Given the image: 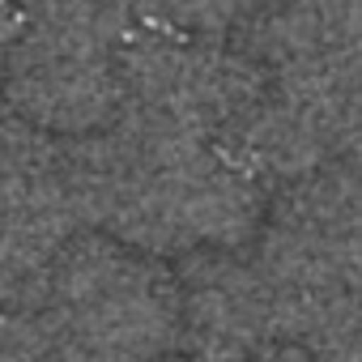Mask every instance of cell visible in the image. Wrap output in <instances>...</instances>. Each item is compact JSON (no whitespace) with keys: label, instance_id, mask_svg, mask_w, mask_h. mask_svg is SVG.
<instances>
[{"label":"cell","instance_id":"obj_1","mask_svg":"<svg viewBox=\"0 0 362 362\" xmlns=\"http://www.w3.org/2000/svg\"><path fill=\"white\" fill-rule=\"evenodd\" d=\"M52 311L107 362H158L184 337L179 281L111 235L69 239L47 281Z\"/></svg>","mask_w":362,"mask_h":362},{"label":"cell","instance_id":"obj_2","mask_svg":"<svg viewBox=\"0 0 362 362\" xmlns=\"http://www.w3.org/2000/svg\"><path fill=\"white\" fill-rule=\"evenodd\" d=\"M119 39L26 22L0 73L5 94L47 136H90L124 107Z\"/></svg>","mask_w":362,"mask_h":362},{"label":"cell","instance_id":"obj_3","mask_svg":"<svg viewBox=\"0 0 362 362\" xmlns=\"http://www.w3.org/2000/svg\"><path fill=\"white\" fill-rule=\"evenodd\" d=\"M179 303H184V337L205 358L247 362L252 354L281 345L273 290L260 264H239L222 252L197 256L179 281Z\"/></svg>","mask_w":362,"mask_h":362},{"label":"cell","instance_id":"obj_4","mask_svg":"<svg viewBox=\"0 0 362 362\" xmlns=\"http://www.w3.org/2000/svg\"><path fill=\"white\" fill-rule=\"evenodd\" d=\"M77 214L56 175L22 188H0V303L39 307L47 303V281L60 247L73 239Z\"/></svg>","mask_w":362,"mask_h":362},{"label":"cell","instance_id":"obj_5","mask_svg":"<svg viewBox=\"0 0 362 362\" xmlns=\"http://www.w3.org/2000/svg\"><path fill=\"white\" fill-rule=\"evenodd\" d=\"M0 362H107L52 307L0 320Z\"/></svg>","mask_w":362,"mask_h":362},{"label":"cell","instance_id":"obj_6","mask_svg":"<svg viewBox=\"0 0 362 362\" xmlns=\"http://www.w3.org/2000/svg\"><path fill=\"white\" fill-rule=\"evenodd\" d=\"M60 145L47 141L43 128H35L5 94H0V188H22L56 175Z\"/></svg>","mask_w":362,"mask_h":362},{"label":"cell","instance_id":"obj_7","mask_svg":"<svg viewBox=\"0 0 362 362\" xmlns=\"http://www.w3.org/2000/svg\"><path fill=\"white\" fill-rule=\"evenodd\" d=\"M18 5L35 26H60L103 39H124L136 22L132 0H18Z\"/></svg>","mask_w":362,"mask_h":362},{"label":"cell","instance_id":"obj_8","mask_svg":"<svg viewBox=\"0 0 362 362\" xmlns=\"http://www.w3.org/2000/svg\"><path fill=\"white\" fill-rule=\"evenodd\" d=\"M260 0H132L136 22H162V26H184V30H239Z\"/></svg>","mask_w":362,"mask_h":362},{"label":"cell","instance_id":"obj_9","mask_svg":"<svg viewBox=\"0 0 362 362\" xmlns=\"http://www.w3.org/2000/svg\"><path fill=\"white\" fill-rule=\"evenodd\" d=\"M311 349L315 362H362V294L345 303V311L328 324V332Z\"/></svg>","mask_w":362,"mask_h":362},{"label":"cell","instance_id":"obj_10","mask_svg":"<svg viewBox=\"0 0 362 362\" xmlns=\"http://www.w3.org/2000/svg\"><path fill=\"white\" fill-rule=\"evenodd\" d=\"M22 30H26L22 5H18V0H0V73H5V60H9V52L18 47Z\"/></svg>","mask_w":362,"mask_h":362}]
</instances>
